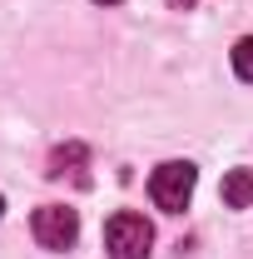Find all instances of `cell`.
<instances>
[{
	"label": "cell",
	"instance_id": "obj_1",
	"mask_svg": "<svg viewBox=\"0 0 253 259\" xmlns=\"http://www.w3.org/2000/svg\"><path fill=\"white\" fill-rule=\"evenodd\" d=\"M194 185H199V169H194L189 160H164L154 175H149V199H154L164 214H179L194 199Z\"/></svg>",
	"mask_w": 253,
	"mask_h": 259
},
{
	"label": "cell",
	"instance_id": "obj_2",
	"mask_svg": "<svg viewBox=\"0 0 253 259\" xmlns=\"http://www.w3.org/2000/svg\"><path fill=\"white\" fill-rule=\"evenodd\" d=\"M104 249L109 259H149L154 249V225L134 209H119L109 225H104Z\"/></svg>",
	"mask_w": 253,
	"mask_h": 259
},
{
	"label": "cell",
	"instance_id": "obj_3",
	"mask_svg": "<svg viewBox=\"0 0 253 259\" xmlns=\"http://www.w3.org/2000/svg\"><path fill=\"white\" fill-rule=\"evenodd\" d=\"M30 229H35V239L45 244V249H70L75 239H80V214L70 209V204H40L35 209V220H30Z\"/></svg>",
	"mask_w": 253,
	"mask_h": 259
},
{
	"label": "cell",
	"instance_id": "obj_4",
	"mask_svg": "<svg viewBox=\"0 0 253 259\" xmlns=\"http://www.w3.org/2000/svg\"><path fill=\"white\" fill-rule=\"evenodd\" d=\"M90 160V150L80 145V140H70V145H55L50 150V160H45V175L50 180H65V175H80V164Z\"/></svg>",
	"mask_w": 253,
	"mask_h": 259
},
{
	"label": "cell",
	"instance_id": "obj_5",
	"mask_svg": "<svg viewBox=\"0 0 253 259\" xmlns=\"http://www.w3.org/2000/svg\"><path fill=\"white\" fill-rule=\"evenodd\" d=\"M223 204L228 209H248L253 204V169H228L223 175Z\"/></svg>",
	"mask_w": 253,
	"mask_h": 259
},
{
	"label": "cell",
	"instance_id": "obj_6",
	"mask_svg": "<svg viewBox=\"0 0 253 259\" xmlns=\"http://www.w3.org/2000/svg\"><path fill=\"white\" fill-rule=\"evenodd\" d=\"M233 75L253 85V35H243V40L233 45Z\"/></svg>",
	"mask_w": 253,
	"mask_h": 259
},
{
	"label": "cell",
	"instance_id": "obj_7",
	"mask_svg": "<svg viewBox=\"0 0 253 259\" xmlns=\"http://www.w3.org/2000/svg\"><path fill=\"white\" fill-rule=\"evenodd\" d=\"M199 0H169V10H194Z\"/></svg>",
	"mask_w": 253,
	"mask_h": 259
},
{
	"label": "cell",
	"instance_id": "obj_8",
	"mask_svg": "<svg viewBox=\"0 0 253 259\" xmlns=\"http://www.w3.org/2000/svg\"><path fill=\"white\" fill-rule=\"evenodd\" d=\"M95 5H119V0H95Z\"/></svg>",
	"mask_w": 253,
	"mask_h": 259
},
{
	"label": "cell",
	"instance_id": "obj_9",
	"mask_svg": "<svg viewBox=\"0 0 253 259\" xmlns=\"http://www.w3.org/2000/svg\"><path fill=\"white\" fill-rule=\"evenodd\" d=\"M0 214H5V199H0Z\"/></svg>",
	"mask_w": 253,
	"mask_h": 259
}]
</instances>
